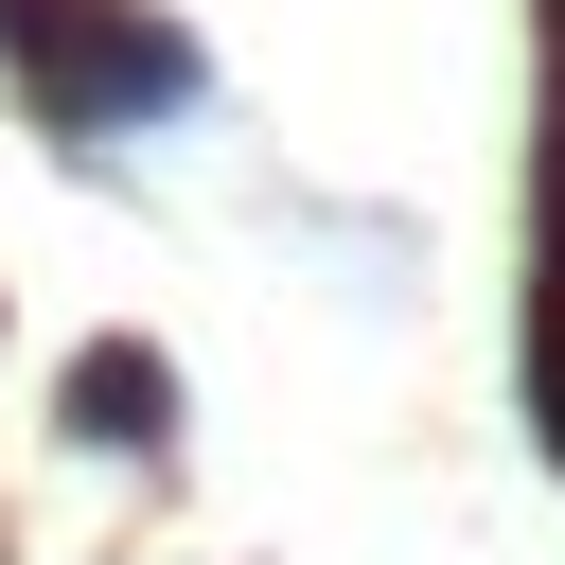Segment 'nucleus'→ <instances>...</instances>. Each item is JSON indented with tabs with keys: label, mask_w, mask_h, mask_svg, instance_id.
I'll list each match as a JSON object with an SVG mask.
<instances>
[{
	"label": "nucleus",
	"mask_w": 565,
	"mask_h": 565,
	"mask_svg": "<svg viewBox=\"0 0 565 565\" xmlns=\"http://www.w3.org/2000/svg\"><path fill=\"white\" fill-rule=\"evenodd\" d=\"M0 53H18V88L53 124H159V106H194V35H159L124 0H0Z\"/></svg>",
	"instance_id": "1"
},
{
	"label": "nucleus",
	"mask_w": 565,
	"mask_h": 565,
	"mask_svg": "<svg viewBox=\"0 0 565 565\" xmlns=\"http://www.w3.org/2000/svg\"><path fill=\"white\" fill-rule=\"evenodd\" d=\"M71 424H88V441H124V459H141V441H177V371H159L141 335H88V353H71Z\"/></svg>",
	"instance_id": "2"
}]
</instances>
